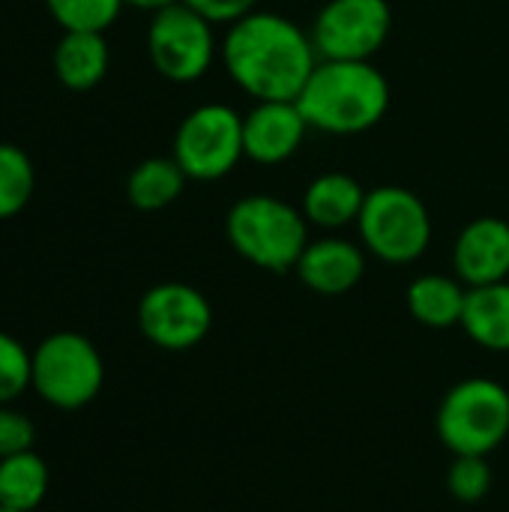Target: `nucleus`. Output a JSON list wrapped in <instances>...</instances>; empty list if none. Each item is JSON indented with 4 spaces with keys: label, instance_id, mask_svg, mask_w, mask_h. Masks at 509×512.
Segmentation results:
<instances>
[{
    "label": "nucleus",
    "instance_id": "nucleus-1",
    "mask_svg": "<svg viewBox=\"0 0 509 512\" xmlns=\"http://www.w3.org/2000/svg\"><path fill=\"white\" fill-rule=\"evenodd\" d=\"M219 57L228 78L255 102H297L321 60L309 30L288 15L264 9L228 24Z\"/></svg>",
    "mask_w": 509,
    "mask_h": 512
},
{
    "label": "nucleus",
    "instance_id": "nucleus-2",
    "mask_svg": "<svg viewBox=\"0 0 509 512\" xmlns=\"http://www.w3.org/2000/svg\"><path fill=\"white\" fill-rule=\"evenodd\" d=\"M297 108L315 132L363 135L384 120L390 81L372 60H318Z\"/></svg>",
    "mask_w": 509,
    "mask_h": 512
},
{
    "label": "nucleus",
    "instance_id": "nucleus-3",
    "mask_svg": "<svg viewBox=\"0 0 509 512\" xmlns=\"http://www.w3.org/2000/svg\"><path fill=\"white\" fill-rule=\"evenodd\" d=\"M309 222L300 207L276 195H246L225 216L231 249L258 270L291 273L309 246Z\"/></svg>",
    "mask_w": 509,
    "mask_h": 512
},
{
    "label": "nucleus",
    "instance_id": "nucleus-4",
    "mask_svg": "<svg viewBox=\"0 0 509 512\" xmlns=\"http://www.w3.org/2000/svg\"><path fill=\"white\" fill-rule=\"evenodd\" d=\"M435 432L453 456H492L509 438V390L492 378L453 384L435 414Z\"/></svg>",
    "mask_w": 509,
    "mask_h": 512
},
{
    "label": "nucleus",
    "instance_id": "nucleus-5",
    "mask_svg": "<svg viewBox=\"0 0 509 512\" xmlns=\"http://www.w3.org/2000/svg\"><path fill=\"white\" fill-rule=\"evenodd\" d=\"M357 231L366 255L405 267L426 255L432 243V213L417 192L405 186H378L366 192Z\"/></svg>",
    "mask_w": 509,
    "mask_h": 512
},
{
    "label": "nucleus",
    "instance_id": "nucleus-6",
    "mask_svg": "<svg viewBox=\"0 0 509 512\" xmlns=\"http://www.w3.org/2000/svg\"><path fill=\"white\" fill-rule=\"evenodd\" d=\"M102 384L105 360L87 336L60 330L33 348L30 390H36L45 405L57 411H81L102 393Z\"/></svg>",
    "mask_w": 509,
    "mask_h": 512
},
{
    "label": "nucleus",
    "instance_id": "nucleus-7",
    "mask_svg": "<svg viewBox=\"0 0 509 512\" xmlns=\"http://www.w3.org/2000/svg\"><path fill=\"white\" fill-rule=\"evenodd\" d=\"M171 156L189 180L213 183L228 177L246 159L243 114L222 102L192 108L174 132Z\"/></svg>",
    "mask_w": 509,
    "mask_h": 512
},
{
    "label": "nucleus",
    "instance_id": "nucleus-8",
    "mask_svg": "<svg viewBox=\"0 0 509 512\" xmlns=\"http://www.w3.org/2000/svg\"><path fill=\"white\" fill-rule=\"evenodd\" d=\"M213 27L216 24L186 3L156 12L147 27V57L153 69L174 84L201 81L219 54Z\"/></svg>",
    "mask_w": 509,
    "mask_h": 512
},
{
    "label": "nucleus",
    "instance_id": "nucleus-9",
    "mask_svg": "<svg viewBox=\"0 0 509 512\" xmlns=\"http://www.w3.org/2000/svg\"><path fill=\"white\" fill-rule=\"evenodd\" d=\"M138 330L159 351H192L213 327V306L195 285L159 282L138 300Z\"/></svg>",
    "mask_w": 509,
    "mask_h": 512
},
{
    "label": "nucleus",
    "instance_id": "nucleus-10",
    "mask_svg": "<svg viewBox=\"0 0 509 512\" xmlns=\"http://www.w3.org/2000/svg\"><path fill=\"white\" fill-rule=\"evenodd\" d=\"M390 30L387 0H327L309 33L321 60H372L387 45Z\"/></svg>",
    "mask_w": 509,
    "mask_h": 512
},
{
    "label": "nucleus",
    "instance_id": "nucleus-11",
    "mask_svg": "<svg viewBox=\"0 0 509 512\" xmlns=\"http://www.w3.org/2000/svg\"><path fill=\"white\" fill-rule=\"evenodd\" d=\"M309 123L297 102L273 99L255 102L243 114V150L249 162L258 165H282L288 162L300 144L306 141Z\"/></svg>",
    "mask_w": 509,
    "mask_h": 512
},
{
    "label": "nucleus",
    "instance_id": "nucleus-12",
    "mask_svg": "<svg viewBox=\"0 0 509 512\" xmlns=\"http://www.w3.org/2000/svg\"><path fill=\"white\" fill-rule=\"evenodd\" d=\"M453 276L468 288L509 279V222L501 216L471 219L453 243Z\"/></svg>",
    "mask_w": 509,
    "mask_h": 512
},
{
    "label": "nucleus",
    "instance_id": "nucleus-13",
    "mask_svg": "<svg viewBox=\"0 0 509 512\" xmlns=\"http://www.w3.org/2000/svg\"><path fill=\"white\" fill-rule=\"evenodd\" d=\"M297 279L321 297H342L354 291L366 276V249L345 237H318L309 240L297 267Z\"/></svg>",
    "mask_w": 509,
    "mask_h": 512
},
{
    "label": "nucleus",
    "instance_id": "nucleus-14",
    "mask_svg": "<svg viewBox=\"0 0 509 512\" xmlns=\"http://www.w3.org/2000/svg\"><path fill=\"white\" fill-rule=\"evenodd\" d=\"M366 192L357 177L345 171H324L315 180H309L300 210L309 225L324 231H339L345 225H357Z\"/></svg>",
    "mask_w": 509,
    "mask_h": 512
},
{
    "label": "nucleus",
    "instance_id": "nucleus-15",
    "mask_svg": "<svg viewBox=\"0 0 509 512\" xmlns=\"http://www.w3.org/2000/svg\"><path fill=\"white\" fill-rule=\"evenodd\" d=\"M108 66V42L96 30H63L51 54L54 78L69 90H93L108 75Z\"/></svg>",
    "mask_w": 509,
    "mask_h": 512
},
{
    "label": "nucleus",
    "instance_id": "nucleus-16",
    "mask_svg": "<svg viewBox=\"0 0 509 512\" xmlns=\"http://www.w3.org/2000/svg\"><path fill=\"white\" fill-rule=\"evenodd\" d=\"M465 300H468V285L459 276H447V273H423L405 291L411 318L429 330L459 327L465 315Z\"/></svg>",
    "mask_w": 509,
    "mask_h": 512
},
{
    "label": "nucleus",
    "instance_id": "nucleus-17",
    "mask_svg": "<svg viewBox=\"0 0 509 512\" xmlns=\"http://www.w3.org/2000/svg\"><path fill=\"white\" fill-rule=\"evenodd\" d=\"M465 336L492 354H509V279L468 288L462 324Z\"/></svg>",
    "mask_w": 509,
    "mask_h": 512
},
{
    "label": "nucleus",
    "instance_id": "nucleus-18",
    "mask_svg": "<svg viewBox=\"0 0 509 512\" xmlns=\"http://www.w3.org/2000/svg\"><path fill=\"white\" fill-rule=\"evenodd\" d=\"M186 180L189 177L183 174L174 156H150L129 171L126 198L141 213H159L183 195Z\"/></svg>",
    "mask_w": 509,
    "mask_h": 512
},
{
    "label": "nucleus",
    "instance_id": "nucleus-19",
    "mask_svg": "<svg viewBox=\"0 0 509 512\" xmlns=\"http://www.w3.org/2000/svg\"><path fill=\"white\" fill-rule=\"evenodd\" d=\"M48 465L36 450L0 459V507L15 512H36L48 495Z\"/></svg>",
    "mask_w": 509,
    "mask_h": 512
},
{
    "label": "nucleus",
    "instance_id": "nucleus-20",
    "mask_svg": "<svg viewBox=\"0 0 509 512\" xmlns=\"http://www.w3.org/2000/svg\"><path fill=\"white\" fill-rule=\"evenodd\" d=\"M36 192V168L30 156L0 141V222L18 216Z\"/></svg>",
    "mask_w": 509,
    "mask_h": 512
},
{
    "label": "nucleus",
    "instance_id": "nucleus-21",
    "mask_svg": "<svg viewBox=\"0 0 509 512\" xmlns=\"http://www.w3.org/2000/svg\"><path fill=\"white\" fill-rule=\"evenodd\" d=\"M51 18L63 30H96L105 33L123 12V0H45Z\"/></svg>",
    "mask_w": 509,
    "mask_h": 512
},
{
    "label": "nucleus",
    "instance_id": "nucleus-22",
    "mask_svg": "<svg viewBox=\"0 0 509 512\" xmlns=\"http://www.w3.org/2000/svg\"><path fill=\"white\" fill-rule=\"evenodd\" d=\"M492 468L486 456H453L447 468V492L459 504H480L492 492Z\"/></svg>",
    "mask_w": 509,
    "mask_h": 512
},
{
    "label": "nucleus",
    "instance_id": "nucleus-23",
    "mask_svg": "<svg viewBox=\"0 0 509 512\" xmlns=\"http://www.w3.org/2000/svg\"><path fill=\"white\" fill-rule=\"evenodd\" d=\"M33 351L24 348L15 336L0 330V405H12L30 390Z\"/></svg>",
    "mask_w": 509,
    "mask_h": 512
},
{
    "label": "nucleus",
    "instance_id": "nucleus-24",
    "mask_svg": "<svg viewBox=\"0 0 509 512\" xmlns=\"http://www.w3.org/2000/svg\"><path fill=\"white\" fill-rule=\"evenodd\" d=\"M33 444H36L33 420L15 405H0V459L27 453L33 450Z\"/></svg>",
    "mask_w": 509,
    "mask_h": 512
},
{
    "label": "nucleus",
    "instance_id": "nucleus-25",
    "mask_svg": "<svg viewBox=\"0 0 509 512\" xmlns=\"http://www.w3.org/2000/svg\"><path fill=\"white\" fill-rule=\"evenodd\" d=\"M183 3L192 6L198 15H204L210 24H225V27L258 9V0H183Z\"/></svg>",
    "mask_w": 509,
    "mask_h": 512
},
{
    "label": "nucleus",
    "instance_id": "nucleus-26",
    "mask_svg": "<svg viewBox=\"0 0 509 512\" xmlns=\"http://www.w3.org/2000/svg\"><path fill=\"white\" fill-rule=\"evenodd\" d=\"M126 6H135V9H141V12H162V9H168V6H174V3H183V0H123Z\"/></svg>",
    "mask_w": 509,
    "mask_h": 512
},
{
    "label": "nucleus",
    "instance_id": "nucleus-27",
    "mask_svg": "<svg viewBox=\"0 0 509 512\" xmlns=\"http://www.w3.org/2000/svg\"><path fill=\"white\" fill-rule=\"evenodd\" d=\"M0 512H15V510H3V507H0Z\"/></svg>",
    "mask_w": 509,
    "mask_h": 512
}]
</instances>
